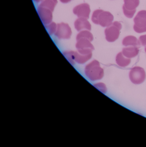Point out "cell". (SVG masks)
<instances>
[{
  "label": "cell",
  "instance_id": "1",
  "mask_svg": "<svg viewBox=\"0 0 146 147\" xmlns=\"http://www.w3.org/2000/svg\"><path fill=\"white\" fill-rule=\"evenodd\" d=\"M113 20L114 16L110 12L101 9L94 11L91 17V20L94 24L103 27L109 26Z\"/></svg>",
  "mask_w": 146,
  "mask_h": 147
},
{
  "label": "cell",
  "instance_id": "2",
  "mask_svg": "<svg viewBox=\"0 0 146 147\" xmlns=\"http://www.w3.org/2000/svg\"><path fill=\"white\" fill-rule=\"evenodd\" d=\"M85 74L87 77L92 81L102 79L104 76L103 69L97 60H94L86 66Z\"/></svg>",
  "mask_w": 146,
  "mask_h": 147
},
{
  "label": "cell",
  "instance_id": "3",
  "mask_svg": "<svg viewBox=\"0 0 146 147\" xmlns=\"http://www.w3.org/2000/svg\"><path fill=\"white\" fill-rule=\"evenodd\" d=\"M122 27L121 24L117 21H115L108 26L104 30L106 40L109 42H113L117 40Z\"/></svg>",
  "mask_w": 146,
  "mask_h": 147
},
{
  "label": "cell",
  "instance_id": "4",
  "mask_svg": "<svg viewBox=\"0 0 146 147\" xmlns=\"http://www.w3.org/2000/svg\"><path fill=\"white\" fill-rule=\"evenodd\" d=\"M130 80L135 85H140L144 82L146 78L145 70L141 67L136 66L132 68L129 72Z\"/></svg>",
  "mask_w": 146,
  "mask_h": 147
},
{
  "label": "cell",
  "instance_id": "5",
  "mask_svg": "<svg viewBox=\"0 0 146 147\" xmlns=\"http://www.w3.org/2000/svg\"><path fill=\"white\" fill-rule=\"evenodd\" d=\"M134 30L138 33L146 32V11L138 12L134 19Z\"/></svg>",
  "mask_w": 146,
  "mask_h": 147
},
{
  "label": "cell",
  "instance_id": "6",
  "mask_svg": "<svg viewBox=\"0 0 146 147\" xmlns=\"http://www.w3.org/2000/svg\"><path fill=\"white\" fill-rule=\"evenodd\" d=\"M76 41V48L79 53L83 55L92 54V51L95 49L90 40L87 38H80Z\"/></svg>",
  "mask_w": 146,
  "mask_h": 147
},
{
  "label": "cell",
  "instance_id": "7",
  "mask_svg": "<svg viewBox=\"0 0 146 147\" xmlns=\"http://www.w3.org/2000/svg\"><path fill=\"white\" fill-rule=\"evenodd\" d=\"M123 14L127 18H132L136 11V8L140 4L139 0H123Z\"/></svg>",
  "mask_w": 146,
  "mask_h": 147
},
{
  "label": "cell",
  "instance_id": "8",
  "mask_svg": "<svg viewBox=\"0 0 146 147\" xmlns=\"http://www.w3.org/2000/svg\"><path fill=\"white\" fill-rule=\"evenodd\" d=\"M72 33L71 29L68 24L64 23L58 24L55 35L59 39H69Z\"/></svg>",
  "mask_w": 146,
  "mask_h": 147
},
{
  "label": "cell",
  "instance_id": "9",
  "mask_svg": "<svg viewBox=\"0 0 146 147\" xmlns=\"http://www.w3.org/2000/svg\"><path fill=\"white\" fill-rule=\"evenodd\" d=\"M38 14L44 25L46 26L51 23L53 20V12L49 8L39 6L37 9Z\"/></svg>",
  "mask_w": 146,
  "mask_h": 147
},
{
  "label": "cell",
  "instance_id": "10",
  "mask_svg": "<svg viewBox=\"0 0 146 147\" xmlns=\"http://www.w3.org/2000/svg\"><path fill=\"white\" fill-rule=\"evenodd\" d=\"M73 12L78 18H83L88 19L91 12L89 5L87 3L78 5L74 7Z\"/></svg>",
  "mask_w": 146,
  "mask_h": 147
},
{
  "label": "cell",
  "instance_id": "11",
  "mask_svg": "<svg viewBox=\"0 0 146 147\" xmlns=\"http://www.w3.org/2000/svg\"><path fill=\"white\" fill-rule=\"evenodd\" d=\"M74 26L75 29L78 32L91 30V25L87 19L85 18H79L77 19L74 23Z\"/></svg>",
  "mask_w": 146,
  "mask_h": 147
},
{
  "label": "cell",
  "instance_id": "12",
  "mask_svg": "<svg viewBox=\"0 0 146 147\" xmlns=\"http://www.w3.org/2000/svg\"><path fill=\"white\" fill-rule=\"evenodd\" d=\"M139 48L135 46H127L123 48L122 53L127 58H132L135 57L139 54Z\"/></svg>",
  "mask_w": 146,
  "mask_h": 147
},
{
  "label": "cell",
  "instance_id": "13",
  "mask_svg": "<svg viewBox=\"0 0 146 147\" xmlns=\"http://www.w3.org/2000/svg\"><path fill=\"white\" fill-rule=\"evenodd\" d=\"M122 44L123 46H135L140 48L141 44L140 41L138 40L136 37L132 36H129L125 37L122 41Z\"/></svg>",
  "mask_w": 146,
  "mask_h": 147
},
{
  "label": "cell",
  "instance_id": "14",
  "mask_svg": "<svg viewBox=\"0 0 146 147\" xmlns=\"http://www.w3.org/2000/svg\"><path fill=\"white\" fill-rule=\"evenodd\" d=\"M116 63L119 67H128L131 62L130 58H127L123 55L122 52H119L116 57Z\"/></svg>",
  "mask_w": 146,
  "mask_h": 147
},
{
  "label": "cell",
  "instance_id": "15",
  "mask_svg": "<svg viewBox=\"0 0 146 147\" xmlns=\"http://www.w3.org/2000/svg\"><path fill=\"white\" fill-rule=\"evenodd\" d=\"M89 31L88 30L81 31L77 35L76 39L77 40L80 38H87L91 42L93 40V36Z\"/></svg>",
  "mask_w": 146,
  "mask_h": 147
},
{
  "label": "cell",
  "instance_id": "16",
  "mask_svg": "<svg viewBox=\"0 0 146 147\" xmlns=\"http://www.w3.org/2000/svg\"><path fill=\"white\" fill-rule=\"evenodd\" d=\"M57 25L54 22H52L47 25L45 26L46 29L47 30L48 33L50 35H52L53 34L55 33L57 31Z\"/></svg>",
  "mask_w": 146,
  "mask_h": 147
},
{
  "label": "cell",
  "instance_id": "17",
  "mask_svg": "<svg viewBox=\"0 0 146 147\" xmlns=\"http://www.w3.org/2000/svg\"><path fill=\"white\" fill-rule=\"evenodd\" d=\"M95 86L96 88L99 89L100 91L103 93H106L107 91V88L106 87V85L103 83H98L95 84Z\"/></svg>",
  "mask_w": 146,
  "mask_h": 147
},
{
  "label": "cell",
  "instance_id": "18",
  "mask_svg": "<svg viewBox=\"0 0 146 147\" xmlns=\"http://www.w3.org/2000/svg\"><path fill=\"white\" fill-rule=\"evenodd\" d=\"M139 41L141 45L144 46V50L146 53V35H143L139 37Z\"/></svg>",
  "mask_w": 146,
  "mask_h": 147
},
{
  "label": "cell",
  "instance_id": "19",
  "mask_svg": "<svg viewBox=\"0 0 146 147\" xmlns=\"http://www.w3.org/2000/svg\"><path fill=\"white\" fill-rule=\"evenodd\" d=\"M72 0H60V1H61L62 3H67L70 2V1H71Z\"/></svg>",
  "mask_w": 146,
  "mask_h": 147
},
{
  "label": "cell",
  "instance_id": "20",
  "mask_svg": "<svg viewBox=\"0 0 146 147\" xmlns=\"http://www.w3.org/2000/svg\"><path fill=\"white\" fill-rule=\"evenodd\" d=\"M33 1L35 2H37V3H39V2H41L43 0H33Z\"/></svg>",
  "mask_w": 146,
  "mask_h": 147
}]
</instances>
